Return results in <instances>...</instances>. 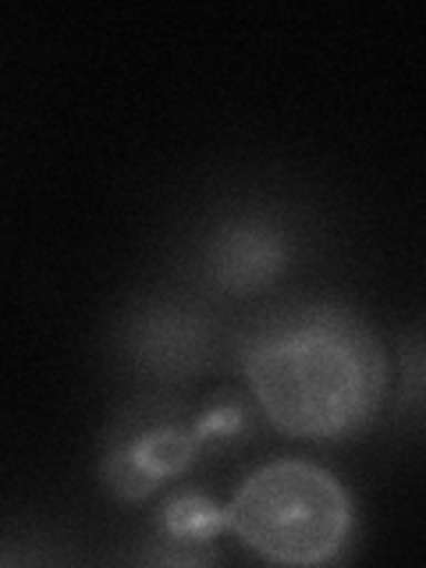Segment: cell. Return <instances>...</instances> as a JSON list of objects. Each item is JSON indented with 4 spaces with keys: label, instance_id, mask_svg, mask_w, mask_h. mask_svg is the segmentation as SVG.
Segmentation results:
<instances>
[{
    "label": "cell",
    "instance_id": "52a82bcc",
    "mask_svg": "<svg viewBox=\"0 0 426 568\" xmlns=\"http://www.w3.org/2000/svg\"><path fill=\"white\" fill-rule=\"evenodd\" d=\"M195 413V430H200L203 448H227V444H239L245 437H253L260 430V408L248 390H217V395L203 398L200 405H192Z\"/></svg>",
    "mask_w": 426,
    "mask_h": 568
},
{
    "label": "cell",
    "instance_id": "7a4b0ae2",
    "mask_svg": "<svg viewBox=\"0 0 426 568\" xmlns=\"http://www.w3.org/2000/svg\"><path fill=\"white\" fill-rule=\"evenodd\" d=\"M227 532L271 565H334L355 532L345 484L310 458H274L248 473L224 505Z\"/></svg>",
    "mask_w": 426,
    "mask_h": 568
},
{
    "label": "cell",
    "instance_id": "277c9868",
    "mask_svg": "<svg viewBox=\"0 0 426 568\" xmlns=\"http://www.w3.org/2000/svg\"><path fill=\"white\" fill-rule=\"evenodd\" d=\"M203 452L195 413L182 395L139 390L103 426L97 476L111 501L139 505L182 479Z\"/></svg>",
    "mask_w": 426,
    "mask_h": 568
},
{
    "label": "cell",
    "instance_id": "3957f363",
    "mask_svg": "<svg viewBox=\"0 0 426 568\" xmlns=\"http://www.w3.org/2000/svg\"><path fill=\"white\" fill-rule=\"evenodd\" d=\"M111 348L142 390L168 395L217 373L231 355L217 306L195 288H156L132 298L114 316Z\"/></svg>",
    "mask_w": 426,
    "mask_h": 568
},
{
    "label": "cell",
    "instance_id": "6da1fadb",
    "mask_svg": "<svg viewBox=\"0 0 426 568\" xmlns=\"http://www.w3.org/2000/svg\"><path fill=\"white\" fill-rule=\"evenodd\" d=\"M239 363L263 423L295 440H345L377 419L387 355L369 320L342 302H284L235 334Z\"/></svg>",
    "mask_w": 426,
    "mask_h": 568
},
{
    "label": "cell",
    "instance_id": "5b68a950",
    "mask_svg": "<svg viewBox=\"0 0 426 568\" xmlns=\"http://www.w3.org/2000/svg\"><path fill=\"white\" fill-rule=\"evenodd\" d=\"M302 260V224L284 206L231 203L195 231L192 288L206 298H260Z\"/></svg>",
    "mask_w": 426,
    "mask_h": 568
},
{
    "label": "cell",
    "instance_id": "8992f818",
    "mask_svg": "<svg viewBox=\"0 0 426 568\" xmlns=\"http://www.w3.org/2000/svg\"><path fill=\"white\" fill-rule=\"evenodd\" d=\"M227 532L224 505L210 490L192 484L171 487L150 519L146 544L139 547L132 561L142 565H213L217 540Z\"/></svg>",
    "mask_w": 426,
    "mask_h": 568
}]
</instances>
